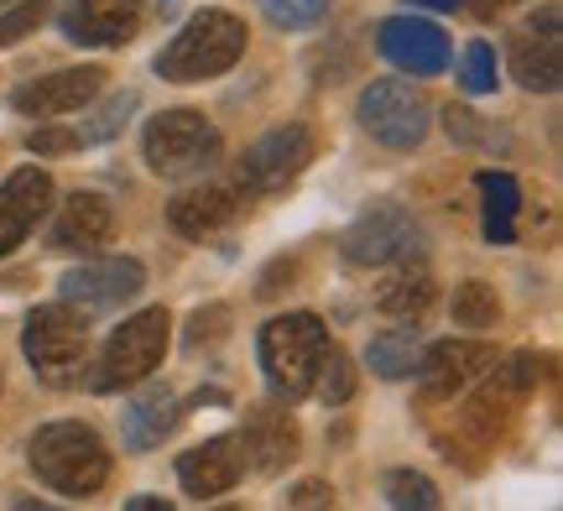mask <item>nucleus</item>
I'll use <instances>...</instances> for the list:
<instances>
[{"label": "nucleus", "instance_id": "obj_14", "mask_svg": "<svg viewBox=\"0 0 563 511\" xmlns=\"http://www.w3.org/2000/svg\"><path fill=\"white\" fill-rule=\"evenodd\" d=\"M496 366V349L475 345V340H443V345L422 349V397L428 402H449L454 391H464L470 381H481L485 370Z\"/></svg>", "mask_w": 563, "mask_h": 511}, {"label": "nucleus", "instance_id": "obj_30", "mask_svg": "<svg viewBox=\"0 0 563 511\" xmlns=\"http://www.w3.org/2000/svg\"><path fill=\"white\" fill-rule=\"evenodd\" d=\"M460 84L470 95H490V89H496V47H490V42H470V47H464Z\"/></svg>", "mask_w": 563, "mask_h": 511}, {"label": "nucleus", "instance_id": "obj_19", "mask_svg": "<svg viewBox=\"0 0 563 511\" xmlns=\"http://www.w3.org/2000/svg\"><path fill=\"white\" fill-rule=\"evenodd\" d=\"M235 214H241V188H230V184L188 188V193H178V199H173V209H167L173 230H178V235H188V241H203V235L224 230Z\"/></svg>", "mask_w": 563, "mask_h": 511}, {"label": "nucleus", "instance_id": "obj_18", "mask_svg": "<svg viewBox=\"0 0 563 511\" xmlns=\"http://www.w3.org/2000/svg\"><path fill=\"white\" fill-rule=\"evenodd\" d=\"M496 376L485 381V391L475 397V408H470V423L475 429H501V418L511 408H522L527 397H532V387H538V360L532 355H506V360H496Z\"/></svg>", "mask_w": 563, "mask_h": 511}, {"label": "nucleus", "instance_id": "obj_4", "mask_svg": "<svg viewBox=\"0 0 563 511\" xmlns=\"http://www.w3.org/2000/svg\"><path fill=\"white\" fill-rule=\"evenodd\" d=\"M167 334H173L167 308H141V313H131V319L110 334V345H104L89 387L100 391V397H110V391H125V387H136V381H146V376L162 366V355H167Z\"/></svg>", "mask_w": 563, "mask_h": 511}, {"label": "nucleus", "instance_id": "obj_22", "mask_svg": "<svg viewBox=\"0 0 563 511\" xmlns=\"http://www.w3.org/2000/svg\"><path fill=\"white\" fill-rule=\"evenodd\" d=\"M433 298H439V287H433V271L422 262H397V271L382 277V287H376V308L386 319H422L433 308Z\"/></svg>", "mask_w": 563, "mask_h": 511}, {"label": "nucleus", "instance_id": "obj_23", "mask_svg": "<svg viewBox=\"0 0 563 511\" xmlns=\"http://www.w3.org/2000/svg\"><path fill=\"white\" fill-rule=\"evenodd\" d=\"M241 449L262 475H277L282 465H292V454H298V429H292L282 412H256L251 429L241 433Z\"/></svg>", "mask_w": 563, "mask_h": 511}, {"label": "nucleus", "instance_id": "obj_26", "mask_svg": "<svg viewBox=\"0 0 563 511\" xmlns=\"http://www.w3.org/2000/svg\"><path fill=\"white\" fill-rule=\"evenodd\" d=\"M382 491H386V501H391V511H439L443 507L439 486L422 470H386Z\"/></svg>", "mask_w": 563, "mask_h": 511}, {"label": "nucleus", "instance_id": "obj_32", "mask_svg": "<svg viewBox=\"0 0 563 511\" xmlns=\"http://www.w3.org/2000/svg\"><path fill=\"white\" fill-rule=\"evenodd\" d=\"M262 5L277 26H313L329 11V0H262Z\"/></svg>", "mask_w": 563, "mask_h": 511}, {"label": "nucleus", "instance_id": "obj_37", "mask_svg": "<svg viewBox=\"0 0 563 511\" xmlns=\"http://www.w3.org/2000/svg\"><path fill=\"white\" fill-rule=\"evenodd\" d=\"M125 511H173V507H167L162 496H131V501H125Z\"/></svg>", "mask_w": 563, "mask_h": 511}, {"label": "nucleus", "instance_id": "obj_11", "mask_svg": "<svg viewBox=\"0 0 563 511\" xmlns=\"http://www.w3.org/2000/svg\"><path fill=\"white\" fill-rule=\"evenodd\" d=\"M511 74L532 95H553L563 84V47H559V5H543L538 16L517 26L511 37Z\"/></svg>", "mask_w": 563, "mask_h": 511}, {"label": "nucleus", "instance_id": "obj_34", "mask_svg": "<svg viewBox=\"0 0 563 511\" xmlns=\"http://www.w3.org/2000/svg\"><path fill=\"white\" fill-rule=\"evenodd\" d=\"M26 146L42 157H63V152H79V136H74V125H42L26 136Z\"/></svg>", "mask_w": 563, "mask_h": 511}, {"label": "nucleus", "instance_id": "obj_3", "mask_svg": "<svg viewBox=\"0 0 563 511\" xmlns=\"http://www.w3.org/2000/svg\"><path fill=\"white\" fill-rule=\"evenodd\" d=\"M245 53V21L230 11H199V16L183 26L178 37L157 53V74L173 84H194V79H214L224 68H235Z\"/></svg>", "mask_w": 563, "mask_h": 511}, {"label": "nucleus", "instance_id": "obj_8", "mask_svg": "<svg viewBox=\"0 0 563 511\" xmlns=\"http://www.w3.org/2000/svg\"><path fill=\"white\" fill-rule=\"evenodd\" d=\"M344 256L355 266H391L422 256V225L397 204H382L361 214L355 225L344 230Z\"/></svg>", "mask_w": 563, "mask_h": 511}, {"label": "nucleus", "instance_id": "obj_17", "mask_svg": "<svg viewBox=\"0 0 563 511\" xmlns=\"http://www.w3.org/2000/svg\"><path fill=\"white\" fill-rule=\"evenodd\" d=\"M141 26V0H68L63 5V32L89 47H115V42L136 37Z\"/></svg>", "mask_w": 563, "mask_h": 511}, {"label": "nucleus", "instance_id": "obj_5", "mask_svg": "<svg viewBox=\"0 0 563 511\" xmlns=\"http://www.w3.org/2000/svg\"><path fill=\"white\" fill-rule=\"evenodd\" d=\"M26 360L47 387H79L84 360H89V324L84 313H74L68 303H47L26 319Z\"/></svg>", "mask_w": 563, "mask_h": 511}, {"label": "nucleus", "instance_id": "obj_39", "mask_svg": "<svg viewBox=\"0 0 563 511\" xmlns=\"http://www.w3.org/2000/svg\"><path fill=\"white\" fill-rule=\"evenodd\" d=\"M11 511H63V507H42V501H16Z\"/></svg>", "mask_w": 563, "mask_h": 511}, {"label": "nucleus", "instance_id": "obj_6", "mask_svg": "<svg viewBox=\"0 0 563 511\" xmlns=\"http://www.w3.org/2000/svg\"><path fill=\"white\" fill-rule=\"evenodd\" d=\"M141 152L157 178H194L209 173L220 157V131L203 121L199 110H162L157 121L141 131Z\"/></svg>", "mask_w": 563, "mask_h": 511}, {"label": "nucleus", "instance_id": "obj_33", "mask_svg": "<svg viewBox=\"0 0 563 511\" xmlns=\"http://www.w3.org/2000/svg\"><path fill=\"white\" fill-rule=\"evenodd\" d=\"M443 121H449V136H454V142H464V146H506L501 136H485L490 125L475 121V115H470V110H460V104H454Z\"/></svg>", "mask_w": 563, "mask_h": 511}, {"label": "nucleus", "instance_id": "obj_36", "mask_svg": "<svg viewBox=\"0 0 563 511\" xmlns=\"http://www.w3.org/2000/svg\"><path fill=\"white\" fill-rule=\"evenodd\" d=\"M464 5H470V11H475V16H496V11H506V5H517V0H464Z\"/></svg>", "mask_w": 563, "mask_h": 511}, {"label": "nucleus", "instance_id": "obj_1", "mask_svg": "<svg viewBox=\"0 0 563 511\" xmlns=\"http://www.w3.org/2000/svg\"><path fill=\"white\" fill-rule=\"evenodd\" d=\"M32 470L63 496H95L110 480V449L100 444V433L89 423L58 418V423L37 429V438H32Z\"/></svg>", "mask_w": 563, "mask_h": 511}, {"label": "nucleus", "instance_id": "obj_41", "mask_svg": "<svg viewBox=\"0 0 563 511\" xmlns=\"http://www.w3.org/2000/svg\"><path fill=\"white\" fill-rule=\"evenodd\" d=\"M0 5H11V0H0Z\"/></svg>", "mask_w": 563, "mask_h": 511}, {"label": "nucleus", "instance_id": "obj_38", "mask_svg": "<svg viewBox=\"0 0 563 511\" xmlns=\"http://www.w3.org/2000/svg\"><path fill=\"white\" fill-rule=\"evenodd\" d=\"M412 5H428V11H460L464 0H412Z\"/></svg>", "mask_w": 563, "mask_h": 511}, {"label": "nucleus", "instance_id": "obj_29", "mask_svg": "<svg viewBox=\"0 0 563 511\" xmlns=\"http://www.w3.org/2000/svg\"><path fill=\"white\" fill-rule=\"evenodd\" d=\"M131 110H136V95H131V89H121V95H115V100L104 104L100 115H89L84 125H74V136H79V146L110 142V136H115V131L125 125V115H131Z\"/></svg>", "mask_w": 563, "mask_h": 511}, {"label": "nucleus", "instance_id": "obj_27", "mask_svg": "<svg viewBox=\"0 0 563 511\" xmlns=\"http://www.w3.org/2000/svg\"><path fill=\"white\" fill-rule=\"evenodd\" d=\"M313 391H319L329 408H340V402H350V397H355V366H350V355H344V349L329 345V355H323Z\"/></svg>", "mask_w": 563, "mask_h": 511}, {"label": "nucleus", "instance_id": "obj_40", "mask_svg": "<svg viewBox=\"0 0 563 511\" xmlns=\"http://www.w3.org/2000/svg\"><path fill=\"white\" fill-rule=\"evenodd\" d=\"M178 5H183V0H162V11H178Z\"/></svg>", "mask_w": 563, "mask_h": 511}, {"label": "nucleus", "instance_id": "obj_25", "mask_svg": "<svg viewBox=\"0 0 563 511\" xmlns=\"http://www.w3.org/2000/svg\"><path fill=\"white\" fill-rule=\"evenodd\" d=\"M481 199H485V241H511L517 235V184L511 173H481Z\"/></svg>", "mask_w": 563, "mask_h": 511}, {"label": "nucleus", "instance_id": "obj_16", "mask_svg": "<svg viewBox=\"0 0 563 511\" xmlns=\"http://www.w3.org/2000/svg\"><path fill=\"white\" fill-rule=\"evenodd\" d=\"M47 204H53V178H47L42 167L11 173V184L0 188V256H11V251L37 230Z\"/></svg>", "mask_w": 563, "mask_h": 511}, {"label": "nucleus", "instance_id": "obj_12", "mask_svg": "<svg viewBox=\"0 0 563 511\" xmlns=\"http://www.w3.org/2000/svg\"><path fill=\"white\" fill-rule=\"evenodd\" d=\"M376 47H382L386 63H397L412 79H428V74H443V68H449V37L422 16L382 21V26H376Z\"/></svg>", "mask_w": 563, "mask_h": 511}, {"label": "nucleus", "instance_id": "obj_31", "mask_svg": "<svg viewBox=\"0 0 563 511\" xmlns=\"http://www.w3.org/2000/svg\"><path fill=\"white\" fill-rule=\"evenodd\" d=\"M47 5H53V0H21V5H11V11L0 16V47L26 37L32 26H42V21H47Z\"/></svg>", "mask_w": 563, "mask_h": 511}, {"label": "nucleus", "instance_id": "obj_10", "mask_svg": "<svg viewBox=\"0 0 563 511\" xmlns=\"http://www.w3.org/2000/svg\"><path fill=\"white\" fill-rule=\"evenodd\" d=\"M308 163H313V136H308V125H277V131H266L262 142L245 146L241 188H256V193L287 188Z\"/></svg>", "mask_w": 563, "mask_h": 511}, {"label": "nucleus", "instance_id": "obj_28", "mask_svg": "<svg viewBox=\"0 0 563 511\" xmlns=\"http://www.w3.org/2000/svg\"><path fill=\"white\" fill-rule=\"evenodd\" d=\"M496 313H501V308H496V292L485 282H464L460 292H454V324L460 329H490Z\"/></svg>", "mask_w": 563, "mask_h": 511}, {"label": "nucleus", "instance_id": "obj_9", "mask_svg": "<svg viewBox=\"0 0 563 511\" xmlns=\"http://www.w3.org/2000/svg\"><path fill=\"white\" fill-rule=\"evenodd\" d=\"M141 282H146L141 262H131V256H100V262H84L63 277V303L74 308V313H84V319L89 313H110L115 303L136 298Z\"/></svg>", "mask_w": 563, "mask_h": 511}, {"label": "nucleus", "instance_id": "obj_20", "mask_svg": "<svg viewBox=\"0 0 563 511\" xmlns=\"http://www.w3.org/2000/svg\"><path fill=\"white\" fill-rule=\"evenodd\" d=\"M110 235H115V209L104 193H74L53 220V246L58 251H95Z\"/></svg>", "mask_w": 563, "mask_h": 511}, {"label": "nucleus", "instance_id": "obj_21", "mask_svg": "<svg viewBox=\"0 0 563 511\" xmlns=\"http://www.w3.org/2000/svg\"><path fill=\"white\" fill-rule=\"evenodd\" d=\"M173 429H178V397H173L167 381H152L121 418V433H125L131 449H157Z\"/></svg>", "mask_w": 563, "mask_h": 511}, {"label": "nucleus", "instance_id": "obj_7", "mask_svg": "<svg viewBox=\"0 0 563 511\" xmlns=\"http://www.w3.org/2000/svg\"><path fill=\"white\" fill-rule=\"evenodd\" d=\"M361 125L376 136L382 146H397V152H412V146L428 136V104L412 84L397 79H376L361 95Z\"/></svg>", "mask_w": 563, "mask_h": 511}, {"label": "nucleus", "instance_id": "obj_13", "mask_svg": "<svg viewBox=\"0 0 563 511\" xmlns=\"http://www.w3.org/2000/svg\"><path fill=\"white\" fill-rule=\"evenodd\" d=\"M110 84L100 63H84V68H58V74H47V79H32L21 84L11 104H16L21 115H68V110H84V104L100 100V89Z\"/></svg>", "mask_w": 563, "mask_h": 511}, {"label": "nucleus", "instance_id": "obj_15", "mask_svg": "<svg viewBox=\"0 0 563 511\" xmlns=\"http://www.w3.org/2000/svg\"><path fill=\"white\" fill-rule=\"evenodd\" d=\"M241 475H245L241 433H220V438H209V444H199V449H188L178 459V480L194 501L224 496L230 486H241Z\"/></svg>", "mask_w": 563, "mask_h": 511}, {"label": "nucleus", "instance_id": "obj_35", "mask_svg": "<svg viewBox=\"0 0 563 511\" xmlns=\"http://www.w3.org/2000/svg\"><path fill=\"white\" fill-rule=\"evenodd\" d=\"M329 501H334V491L323 480H302L298 491H292V511H323Z\"/></svg>", "mask_w": 563, "mask_h": 511}, {"label": "nucleus", "instance_id": "obj_24", "mask_svg": "<svg viewBox=\"0 0 563 511\" xmlns=\"http://www.w3.org/2000/svg\"><path fill=\"white\" fill-rule=\"evenodd\" d=\"M422 349H428V345H422L412 329H386V334H376V340H371L365 360H371V370H376L382 381H407V376H418Z\"/></svg>", "mask_w": 563, "mask_h": 511}, {"label": "nucleus", "instance_id": "obj_2", "mask_svg": "<svg viewBox=\"0 0 563 511\" xmlns=\"http://www.w3.org/2000/svg\"><path fill=\"white\" fill-rule=\"evenodd\" d=\"M323 355H329V329L319 313H282L262 329V370L272 391L287 402L313 391Z\"/></svg>", "mask_w": 563, "mask_h": 511}]
</instances>
